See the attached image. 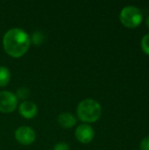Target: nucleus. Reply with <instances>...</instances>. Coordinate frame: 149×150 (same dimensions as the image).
<instances>
[{
	"mask_svg": "<svg viewBox=\"0 0 149 150\" xmlns=\"http://www.w3.org/2000/svg\"><path fill=\"white\" fill-rule=\"evenodd\" d=\"M3 44L5 52L10 56L19 58L27 52L31 44V39L24 30L12 28L5 33Z\"/></svg>",
	"mask_w": 149,
	"mask_h": 150,
	"instance_id": "1",
	"label": "nucleus"
},
{
	"mask_svg": "<svg viewBox=\"0 0 149 150\" xmlns=\"http://www.w3.org/2000/svg\"><path fill=\"white\" fill-rule=\"evenodd\" d=\"M15 138L22 145H30L35 141L36 134L32 128L24 126L15 131Z\"/></svg>",
	"mask_w": 149,
	"mask_h": 150,
	"instance_id": "5",
	"label": "nucleus"
},
{
	"mask_svg": "<svg viewBox=\"0 0 149 150\" xmlns=\"http://www.w3.org/2000/svg\"><path fill=\"white\" fill-rule=\"evenodd\" d=\"M75 134L76 140L79 142L83 144H88L90 142H92V140L94 139L95 132L90 126L87 124H83L76 127Z\"/></svg>",
	"mask_w": 149,
	"mask_h": 150,
	"instance_id": "6",
	"label": "nucleus"
},
{
	"mask_svg": "<svg viewBox=\"0 0 149 150\" xmlns=\"http://www.w3.org/2000/svg\"><path fill=\"white\" fill-rule=\"evenodd\" d=\"M141 150H149V136L144 138L141 142Z\"/></svg>",
	"mask_w": 149,
	"mask_h": 150,
	"instance_id": "13",
	"label": "nucleus"
},
{
	"mask_svg": "<svg viewBox=\"0 0 149 150\" xmlns=\"http://www.w3.org/2000/svg\"><path fill=\"white\" fill-rule=\"evenodd\" d=\"M120 22L127 28L138 27L143 19V15L141 10L134 5H128L124 7L119 15Z\"/></svg>",
	"mask_w": 149,
	"mask_h": 150,
	"instance_id": "3",
	"label": "nucleus"
},
{
	"mask_svg": "<svg viewBox=\"0 0 149 150\" xmlns=\"http://www.w3.org/2000/svg\"><path fill=\"white\" fill-rule=\"evenodd\" d=\"M76 112L78 118L86 123L96 122L102 114V107L100 104L91 98H87L79 103Z\"/></svg>",
	"mask_w": 149,
	"mask_h": 150,
	"instance_id": "2",
	"label": "nucleus"
},
{
	"mask_svg": "<svg viewBox=\"0 0 149 150\" xmlns=\"http://www.w3.org/2000/svg\"><path fill=\"white\" fill-rule=\"evenodd\" d=\"M18 105V98L11 91L0 92V112L4 113L12 112Z\"/></svg>",
	"mask_w": 149,
	"mask_h": 150,
	"instance_id": "4",
	"label": "nucleus"
},
{
	"mask_svg": "<svg viewBox=\"0 0 149 150\" xmlns=\"http://www.w3.org/2000/svg\"><path fill=\"white\" fill-rule=\"evenodd\" d=\"M57 120H58L59 125L64 129L72 128L76 124V119L75 118V116L73 114H71L69 112H62V113H61L59 115Z\"/></svg>",
	"mask_w": 149,
	"mask_h": 150,
	"instance_id": "8",
	"label": "nucleus"
},
{
	"mask_svg": "<svg viewBox=\"0 0 149 150\" xmlns=\"http://www.w3.org/2000/svg\"><path fill=\"white\" fill-rule=\"evenodd\" d=\"M141 48L143 52L149 55V33L146 34L141 39Z\"/></svg>",
	"mask_w": 149,
	"mask_h": 150,
	"instance_id": "10",
	"label": "nucleus"
},
{
	"mask_svg": "<svg viewBox=\"0 0 149 150\" xmlns=\"http://www.w3.org/2000/svg\"><path fill=\"white\" fill-rule=\"evenodd\" d=\"M146 25H147L148 28L149 29V16L147 18V19H146Z\"/></svg>",
	"mask_w": 149,
	"mask_h": 150,
	"instance_id": "14",
	"label": "nucleus"
},
{
	"mask_svg": "<svg viewBox=\"0 0 149 150\" xmlns=\"http://www.w3.org/2000/svg\"><path fill=\"white\" fill-rule=\"evenodd\" d=\"M53 150H70L69 146L65 142H59L56 145H54Z\"/></svg>",
	"mask_w": 149,
	"mask_h": 150,
	"instance_id": "12",
	"label": "nucleus"
},
{
	"mask_svg": "<svg viewBox=\"0 0 149 150\" xmlns=\"http://www.w3.org/2000/svg\"><path fill=\"white\" fill-rule=\"evenodd\" d=\"M38 107L32 101H24L19 105V113L25 119H32L37 115Z\"/></svg>",
	"mask_w": 149,
	"mask_h": 150,
	"instance_id": "7",
	"label": "nucleus"
},
{
	"mask_svg": "<svg viewBox=\"0 0 149 150\" xmlns=\"http://www.w3.org/2000/svg\"><path fill=\"white\" fill-rule=\"evenodd\" d=\"M11 80L10 70L4 66L0 67V87L5 86Z\"/></svg>",
	"mask_w": 149,
	"mask_h": 150,
	"instance_id": "9",
	"label": "nucleus"
},
{
	"mask_svg": "<svg viewBox=\"0 0 149 150\" xmlns=\"http://www.w3.org/2000/svg\"><path fill=\"white\" fill-rule=\"evenodd\" d=\"M29 94H30V91H29V90L28 89H26V88H20V89H18V91H17V94H16V97H17V98L18 99V98H21V99H25L28 96H29Z\"/></svg>",
	"mask_w": 149,
	"mask_h": 150,
	"instance_id": "11",
	"label": "nucleus"
}]
</instances>
